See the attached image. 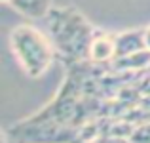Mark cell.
Segmentation results:
<instances>
[{
  "instance_id": "obj_1",
  "label": "cell",
  "mask_w": 150,
  "mask_h": 143,
  "mask_svg": "<svg viewBox=\"0 0 150 143\" xmlns=\"http://www.w3.org/2000/svg\"><path fill=\"white\" fill-rule=\"evenodd\" d=\"M48 34L55 46L57 55L69 63L89 59V46L97 29L76 8H53L46 17Z\"/></svg>"
},
{
  "instance_id": "obj_2",
  "label": "cell",
  "mask_w": 150,
  "mask_h": 143,
  "mask_svg": "<svg viewBox=\"0 0 150 143\" xmlns=\"http://www.w3.org/2000/svg\"><path fill=\"white\" fill-rule=\"evenodd\" d=\"M10 48L29 78H40L50 71L57 55L50 34L33 25H17L10 33Z\"/></svg>"
},
{
  "instance_id": "obj_3",
  "label": "cell",
  "mask_w": 150,
  "mask_h": 143,
  "mask_svg": "<svg viewBox=\"0 0 150 143\" xmlns=\"http://www.w3.org/2000/svg\"><path fill=\"white\" fill-rule=\"evenodd\" d=\"M116 59V34L97 31L89 46V61L108 63Z\"/></svg>"
},
{
  "instance_id": "obj_4",
  "label": "cell",
  "mask_w": 150,
  "mask_h": 143,
  "mask_svg": "<svg viewBox=\"0 0 150 143\" xmlns=\"http://www.w3.org/2000/svg\"><path fill=\"white\" fill-rule=\"evenodd\" d=\"M144 48H146L144 29H131L116 34V59L135 54V51L144 50Z\"/></svg>"
},
{
  "instance_id": "obj_5",
  "label": "cell",
  "mask_w": 150,
  "mask_h": 143,
  "mask_svg": "<svg viewBox=\"0 0 150 143\" xmlns=\"http://www.w3.org/2000/svg\"><path fill=\"white\" fill-rule=\"evenodd\" d=\"M11 8L27 19H46L53 10V0H10Z\"/></svg>"
},
{
  "instance_id": "obj_6",
  "label": "cell",
  "mask_w": 150,
  "mask_h": 143,
  "mask_svg": "<svg viewBox=\"0 0 150 143\" xmlns=\"http://www.w3.org/2000/svg\"><path fill=\"white\" fill-rule=\"evenodd\" d=\"M114 67L118 71H141L150 67V48L139 50L135 54H129L125 57H118L114 59Z\"/></svg>"
},
{
  "instance_id": "obj_7",
  "label": "cell",
  "mask_w": 150,
  "mask_h": 143,
  "mask_svg": "<svg viewBox=\"0 0 150 143\" xmlns=\"http://www.w3.org/2000/svg\"><path fill=\"white\" fill-rule=\"evenodd\" d=\"M129 139L133 143H150V120L135 126L133 132L129 134Z\"/></svg>"
},
{
  "instance_id": "obj_8",
  "label": "cell",
  "mask_w": 150,
  "mask_h": 143,
  "mask_svg": "<svg viewBox=\"0 0 150 143\" xmlns=\"http://www.w3.org/2000/svg\"><path fill=\"white\" fill-rule=\"evenodd\" d=\"M97 143H133L129 136H112V134H103L97 137Z\"/></svg>"
},
{
  "instance_id": "obj_9",
  "label": "cell",
  "mask_w": 150,
  "mask_h": 143,
  "mask_svg": "<svg viewBox=\"0 0 150 143\" xmlns=\"http://www.w3.org/2000/svg\"><path fill=\"white\" fill-rule=\"evenodd\" d=\"M144 38H146V48H150V25L144 27Z\"/></svg>"
},
{
  "instance_id": "obj_10",
  "label": "cell",
  "mask_w": 150,
  "mask_h": 143,
  "mask_svg": "<svg viewBox=\"0 0 150 143\" xmlns=\"http://www.w3.org/2000/svg\"><path fill=\"white\" fill-rule=\"evenodd\" d=\"M89 143H97V139H93V141H89Z\"/></svg>"
},
{
  "instance_id": "obj_11",
  "label": "cell",
  "mask_w": 150,
  "mask_h": 143,
  "mask_svg": "<svg viewBox=\"0 0 150 143\" xmlns=\"http://www.w3.org/2000/svg\"><path fill=\"white\" fill-rule=\"evenodd\" d=\"M4 2H10V0H4Z\"/></svg>"
}]
</instances>
